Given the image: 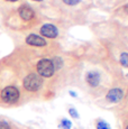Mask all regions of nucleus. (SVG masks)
I'll return each mask as SVG.
<instances>
[{
  "mask_svg": "<svg viewBox=\"0 0 128 129\" xmlns=\"http://www.w3.org/2000/svg\"><path fill=\"white\" fill-rule=\"evenodd\" d=\"M25 44L29 47L33 48H38V49H47L51 48L53 44H51L50 39H46L44 37L36 33H29L25 37Z\"/></svg>",
  "mask_w": 128,
  "mask_h": 129,
  "instance_id": "5",
  "label": "nucleus"
},
{
  "mask_svg": "<svg viewBox=\"0 0 128 129\" xmlns=\"http://www.w3.org/2000/svg\"><path fill=\"white\" fill-rule=\"evenodd\" d=\"M37 34L46 39H56L60 36V29L53 23H44L38 27Z\"/></svg>",
  "mask_w": 128,
  "mask_h": 129,
  "instance_id": "6",
  "label": "nucleus"
},
{
  "mask_svg": "<svg viewBox=\"0 0 128 129\" xmlns=\"http://www.w3.org/2000/svg\"><path fill=\"white\" fill-rule=\"evenodd\" d=\"M69 115H70L72 118H74V119L79 118V112H78V110L75 108H69Z\"/></svg>",
  "mask_w": 128,
  "mask_h": 129,
  "instance_id": "14",
  "label": "nucleus"
},
{
  "mask_svg": "<svg viewBox=\"0 0 128 129\" xmlns=\"http://www.w3.org/2000/svg\"><path fill=\"white\" fill-rule=\"evenodd\" d=\"M125 129H128V123L126 125V127H125Z\"/></svg>",
  "mask_w": 128,
  "mask_h": 129,
  "instance_id": "18",
  "label": "nucleus"
},
{
  "mask_svg": "<svg viewBox=\"0 0 128 129\" xmlns=\"http://www.w3.org/2000/svg\"><path fill=\"white\" fill-rule=\"evenodd\" d=\"M41 21L42 18L37 10L31 5L23 2L8 15L6 24L14 30H28L41 25Z\"/></svg>",
  "mask_w": 128,
  "mask_h": 129,
  "instance_id": "1",
  "label": "nucleus"
},
{
  "mask_svg": "<svg viewBox=\"0 0 128 129\" xmlns=\"http://www.w3.org/2000/svg\"><path fill=\"white\" fill-rule=\"evenodd\" d=\"M44 80L36 72H29L23 78V88L26 92L37 93L43 89Z\"/></svg>",
  "mask_w": 128,
  "mask_h": 129,
  "instance_id": "2",
  "label": "nucleus"
},
{
  "mask_svg": "<svg viewBox=\"0 0 128 129\" xmlns=\"http://www.w3.org/2000/svg\"><path fill=\"white\" fill-rule=\"evenodd\" d=\"M20 90L18 86L14 85V84H9L2 88L0 91V100L8 106H14L19 102L20 100Z\"/></svg>",
  "mask_w": 128,
  "mask_h": 129,
  "instance_id": "3",
  "label": "nucleus"
},
{
  "mask_svg": "<svg viewBox=\"0 0 128 129\" xmlns=\"http://www.w3.org/2000/svg\"><path fill=\"white\" fill-rule=\"evenodd\" d=\"M125 96V90L120 86H114V88H110L109 90L106 92L105 95V100L108 103H111V105H116V103H119L120 101L124 99Z\"/></svg>",
  "mask_w": 128,
  "mask_h": 129,
  "instance_id": "8",
  "label": "nucleus"
},
{
  "mask_svg": "<svg viewBox=\"0 0 128 129\" xmlns=\"http://www.w3.org/2000/svg\"><path fill=\"white\" fill-rule=\"evenodd\" d=\"M31 1H34V2H43L44 0H31Z\"/></svg>",
  "mask_w": 128,
  "mask_h": 129,
  "instance_id": "17",
  "label": "nucleus"
},
{
  "mask_svg": "<svg viewBox=\"0 0 128 129\" xmlns=\"http://www.w3.org/2000/svg\"><path fill=\"white\" fill-rule=\"evenodd\" d=\"M85 84L90 89H98L102 83V74L98 70H90L85 73L84 75Z\"/></svg>",
  "mask_w": 128,
  "mask_h": 129,
  "instance_id": "7",
  "label": "nucleus"
},
{
  "mask_svg": "<svg viewBox=\"0 0 128 129\" xmlns=\"http://www.w3.org/2000/svg\"><path fill=\"white\" fill-rule=\"evenodd\" d=\"M69 93H70L71 95L73 96V98H75V96H77V93H75V92H73V91H70V92H69Z\"/></svg>",
  "mask_w": 128,
  "mask_h": 129,
  "instance_id": "16",
  "label": "nucleus"
},
{
  "mask_svg": "<svg viewBox=\"0 0 128 129\" xmlns=\"http://www.w3.org/2000/svg\"><path fill=\"white\" fill-rule=\"evenodd\" d=\"M81 2H82V0H57L58 7L63 6L64 8H68L69 10L79 7L81 5Z\"/></svg>",
  "mask_w": 128,
  "mask_h": 129,
  "instance_id": "9",
  "label": "nucleus"
},
{
  "mask_svg": "<svg viewBox=\"0 0 128 129\" xmlns=\"http://www.w3.org/2000/svg\"><path fill=\"white\" fill-rule=\"evenodd\" d=\"M95 128L97 129H111L109 126V123L105 120H101V119L95 122Z\"/></svg>",
  "mask_w": 128,
  "mask_h": 129,
  "instance_id": "12",
  "label": "nucleus"
},
{
  "mask_svg": "<svg viewBox=\"0 0 128 129\" xmlns=\"http://www.w3.org/2000/svg\"><path fill=\"white\" fill-rule=\"evenodd\" d=\"M0 129H11V125L8 121L4 120V119H0Z\"/></svg>",
  "mask_w": 128,
  "mask_h": 129,
  "instance_id": "13",
  "label": "nucleus"
},
{
  "mask_svg": "<svg viewBox=\"0 0 128 129\" xmlns=\"http://www.w3.org/2000/svg\"><path fill=\"white\" fill-rule=\"evenodd\" d=\"M58 127L62 128V129H71V128H72V122H71V120H69V119L63 118L62 120L60 121Z\"/></svg>",
  "mask_w": 128,
  "mask_h": 129,
  "instance_id": "11",
  "label": "nucleus"
},
{
  "mask_svg": "<svg viewBox=\"0 0 128 129\" xmlns=\"http://www.w3.org/2000/svg\"><path fill=\"white\" fill-rule=\"evenodd\" d=\"M119 63L122 68L128 69V52H121L119 54Z\"/></svg>",
  "mask_w": 128,
  "mask_h": 129,
  "instance_id": "10",
  "label": "nucleus"
},
{
  "mask_svg": "<svg viewBox=\"0 0 128 129\" xmlns=\"http://www.w3.org/2000/svg\"><path fill=\"white\" fill-rule=\"evenodd\" d=\"M6 2H9V4H16V2H19L20 0H4Z\"/></svg>",
  "mask_w": 128,
  "mask_h": 129,
  "instance_id": "15",
  "label": "nucleus"
},
{
  "mask_svg": "<svg viewBox=\"0 0 128 129\" xmlns=\"http://www.w3.org/2000/svg\"><path fill=\"white\" fill-rule=\"evenodd\" d=\"M35 72L42 79H52L55 75V68L51 57H42L36 62Z\"/></svg>",
  "mask_w": 128,
  "mask_h": 129,
  "instance_id": "4",
  "label": "nucleus"
}]
</instances>
